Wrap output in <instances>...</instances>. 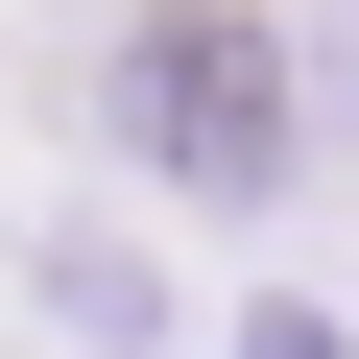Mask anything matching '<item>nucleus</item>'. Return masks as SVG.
Returning <instances> with one entry per match:
<instances>
[{
    "instance_id": "1",
    "label": "nucleus",
    "mask_w": 359,
    "mask_h": 359,
    "mask_svg": "<svg viewBox=\"0 0 359 359\" xmlns=\"http://www.w3.org/2000/svg\"><path fill=\"white\" fill-rule=\"evenodd\" d=\"M96 144L168 168L192 216H264L287 168H311V96H287V48L240 25V0H144V25L96 48Z\"/></svg>"
}]
</instances>
